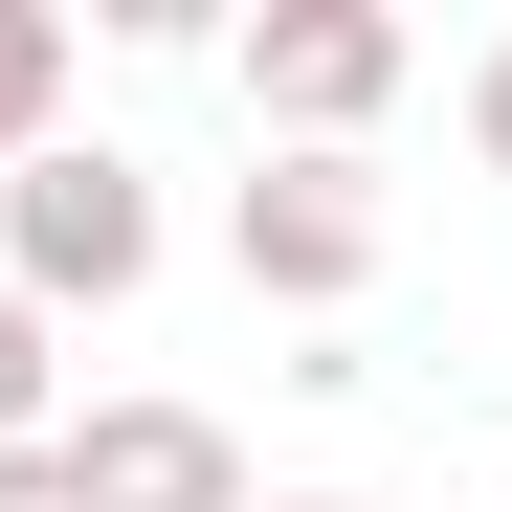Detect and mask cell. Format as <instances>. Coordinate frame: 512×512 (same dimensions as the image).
I'll return each mask as SVG.
<instances>
[{"instance_id":"cell-1","label":"cell","mask_w":512,"mask_h":512,"mask_svg":"<svg viewBox=\"0 0 512 512\" xmlns=\"http://www.w3.org/2000/svg\"><path fill=\"white\" fill-rule=\"evenodd\" d=\"M156 245H179V223H156V179H134L112 134H45L23 179H0V290H23L45 334H67V312H134Z\"/></svg>"},{"instance_id":"cell-2","label":"cell","mask_w":512,"mask_h":512,"mask_svg":"<svg viewBox=\"0 0 512 512\" xmlns=\"http://www.w3.org/2000/svg\"><path fill=\"white\" fill-rule=\"evenodd\" d=\"M401 23H379V0H268V23H223V90H245V134H268V156H357L379 112H401Z\"/></svg>"},{"instance_id":"cell-3","label":"cell","mask_w":512,"mask_h":512,"mask_svg":"<svg viewBox=\"0 0 512 512\" xmlns=\"http://www.w3.org/2000/svg\"><path fill=\"white\" fill-rule=\"evenodd\" d=\"M379 245H401L379 156H245V179H223V268L268 290V312H357Z\"/></svg>"},{"instance_id":"cell-4","label":"cell","mask_w":512,"mask_h":512,"mask_svg":"<svg viewBox=\"0 0 512 512\" xmlns=\"http://www.w3.org/2000/svg\"><path fill=\"white\" fill-rule=\"evenodd\" d=\"M67 490L90 512H268L223 401H67Z\"/></svg>"},{"instance_id":"cell-5","label":"cell","mask_w":512,"mask_h":512,"mask_svg":"<svg viewBox=\"0 0 512 512\" xmlns=\"http://www.w3.org/2000/svg\"><path fill=\"white\" fill-rule=\"evenodd\" d=\"M67 90H90V45H67V0H0V179L67 134Z\"/></svg>"},{"instance_id":"cell-6","label":"cell","mask_w":512,"mask_h":512,"mask_svg":"<svg viewBox=\"0 0 512 512\" xmlns=\"http://www.w3.org/2000/svg\"><path fill=\"white\" fill-rule=\"evenodd\" d=\"M0 446H67V334L0 290Z\"/></svg>"},{"instance_id":"cell-7","label":"cell","mask_w":512,"mask_h":512,"mask_svg":"<svg viewBox=\"0 0 512 512\" xmlns=\"http://www.w3.org/2000/svg\"><path fill=\"white\" fill-rule=\"evenodd\" d=\"M468 156H490V179H512V23L468 45Z\"/></svg>"},{"instance_id":"cell-8","label":"cell","mask_w":512,"mask_h":512,"mask_svg":"<svg viewBox=\"0 0 512 512\" xmlns=\"http://www.w3.org/2000/svg\"><path fill=\"white\" fill-rule=\"evenodd\" d=\"M0 512H90V490H67V446H0Z\"/></svg>"},{"instance_id":"cell-9","label":"cell","mask_w":512,"mask_h":512,"mask_svg":"<svg viewBox=\"0 0 512 512\" xmlns=\"http://www.w3.org/2000/svg\"><path fill=\"white\" fill-rule=\"evenodd\" d=\"M268 512H357V490H268Z\"/></svg>"}]
</instances>
